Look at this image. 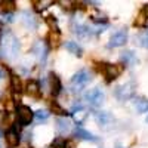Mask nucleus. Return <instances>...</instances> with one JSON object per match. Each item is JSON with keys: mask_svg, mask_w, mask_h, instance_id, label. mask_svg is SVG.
<instances>
[{"mask_svg": "<svg viewBox=\"0 0 148 148\" xmlns=\"http://www.w3.org/2000/svg\"><path fill=\"white\" fill-rule=\"evenodd\" d=\"M93 68L96 70V73H99L104 77L105 83L110 84L113 83L116 79H119L126 70V64L119 62V64H110V62H95Z\"/></svg>", "mask_w": 148, "mask_h": 148, "instance_id": "f257e3e1", "label": "nucleus"}, {"mask_svg": "<svg viewBox=\"0 0 148 148\" xmlns=\"http://www.w3.org/2000/svg\"><path fill=\"white\" fill-rule=\"evenodd\" d=\"M16 113H18V121H19L21 126L31 125V121L34 119V113H33V110L28 105L19 104V107L16 108Z\"/></svg>", "mask_w": 148, "mask_h": 148, "instance_id": "f03ea898", "label": "nucleus"}, {"mask_svg": "<svg viewBox=\"0 0 148 148\" xmlns=\"http://www.w3.org/2000/svg\"><path fill=\"white\" fill-rule=\"evenodd\" d=\"M24 90H25V93L30 98H33V99H42V96H43L40 83H39V80H36V79L27 80L25 86H24Z\"/></svg>", "mask_w": 148, "mask_h": 148, "instance_id": "7ed1b4c3", "label": "nucleus"}, {"mask_svg": "<svg viewBox=\"0 0 148 148\" xmlns=\"http://www.w3.org/2000/svg\"><path fill=\"white\" fill-rule=\"evenodd\" d=\"M46 42L51 49H58L62 42V34L59 30H49L47 36H46Z\"/></svg>", "mask_w": 148, "mask_h": 148, "instance_id": "20e7f679", "label": "nucleus"}, {"mask_svg": "<svg viewBox=\"0 0 148 148\" xmlns=\"http://www.w3.org/2000/svg\"><path fill=\"white\" fill-rule=\"evenodd\" d=\"M49 84H51V93L52 96H58L61 93V90H62V82H61L59 76L56 73H49Z\"/></svg>", "mask_w": 148, "mask_h": 148, "instance_id": "39448f33", "label": "nucleus"}, {"mask_svg": "<svg viewBox=\"0 0 148 148\" xmlns=\"http://www.w3.org/2000/svg\"><path fill=\"white\" fill-rule=\"evenodd\" d=\"M126 42H127V33L125 30H120V31H117V33H114L113 36H111L108 46L110 47H120Z\"/></svg>", "mask_w": 148, "mask_h": 148, "instance_id": "423d86ee", "label": "nucleus"}, {"mask_svg": "<svg viewBox=\"0 0 148 148\" xmlns=\"http://www.w3.org/2000/svg\"><path fill=\"white\" fill-rule=\"evenodd\" d=\"M5 142L9 148H15L19 144V133L14 129H10L5 133Z\"/></svg>", "mask_w": 148, "mask_h": 148, "instance_id": "0eeeda50", "label": "nucleus"}, {"mask_svg": "<svg viewBox=\"0 0 148 148\" xmlns=\"http://www.w3.org/2000/svg\"><path fill=\"white\" fill-rule=\"evenodd\" d=\"M49 110H51V113H53L55 116H59V117L68 116V111L61 107L56 99H51V101H49Z\"/></svg>", "mask_w": 148, "mask_h": 148, "instance_id": "6e6552de", "label": "nucleus"}, {"mask_svg": "<svg viewBox=\"0 0 148 148\" xmlns=\"http://www.w3.org/2000/svg\"><path fill=\"white\" fill-rule=\"evenodd\" d=\"M89 74H88V71H86V70H80L77 74H76V76H74L73 77V80H71V83L74 84V86H84L86 83H88L89 82Z\"/></svg>", "mask_w": 148, "mask_h": 148, "instance_id": "1a4fd4ad", "label": "nucleus"}, {"mask_svg": "<svg viewBox=\"0 0 148 148\" xmlns=\"http://www.w3.org/2000/svg\"><path fill=\"white\" fill-rule=\"evenodd\" d=\"M14 10H16V3L14 0H2L0 2V12L2 14H10Z\"/></svg>", "mask_w": 148, "mask_h": 148, "instance_id": "9d476101", "label": "nucleus"}, {"mask_svg": "<svg viewBox=\"0 0 148 148\" xmlns=\"http://www.w3.org/2000/svg\"><path fill=\"white\" fill-rule=\"evenodd\" d=\"M10 88H12V92H18V93H21L22 89H24L22 82L16 74H10Z\"/></svg>", "mask_w": 148, "mask_h": 148, "instance_id": "9b49d317", "label": "nucleus"}, {"mask_svg": "<svg viewBox=\"0 0 148 148\" xmlns=\"http://www.w3.org/2000/svg\"><path fill=\"white\" fill-rule=\"evenodd\" d=\"M117 96L120 98V99H127V98H130L132 96V93H133V89H130L129 88V84H123V86H120V88L117 89Z\"/></svg>", "mask_w": 148, "mask_h": 148, "instance_id": "f8f14e48", "label": "nucleus"}, {"mask_svg": "<svg viewBox=\"0 0 148 148\" xmlns=\"http://www.w3.org/2000/svg\"><path fill=\"white\" fill-rule=\"evenodd\" d=\"M147 21H148V18L145 16V14H144L142 9H141L139 14L136 15V18H135V21H133V27H136V28H145Z\"/></svg>", "mask_w": 148, "mask_h": 148, "instance_id": "ddd939ff", "label": "nucleus"}, {"mask_svg": "<svg viewBox=\"0 0 148 148\" xmlns=\"http://www.w3.org/2000/svg\"><path fill=\"white\" fill-rule=\"evenodd\" d=\"M65 49H67V51H68L70 53L77 55V56H82V53H83L82 47H80L76 42H67V43H65Z\"/></svg>", "mask_w": 148, "mask_h": 148, "instance_id": "4468645a", "label": "nucleus"}, {"mask_svg": "<svg viewBox=\"0 0 148 148\" xmlns=\"http://www.w3.org/2000/svg\"><path fill=\"white\" fill-rule=\"evenodd\" d=\"M88 99L92 102V104H99V102H102V95H101V92L99 90H92V92H89L88 93Z\"/></svg>", "mask_w": 148, "mask_h": 148, "instance_id": "2eb2a0df", "label": "nucleus"}, {"mask_svg": "<svg viewBox=\"0 0 148 148\" xmlns=\"http://www.w3.org/2000/svg\"><path fill=\"white\" fill-rule=\"evenodd\" d=\"M45 22L47 24L49 30H59V28H58V21H56V18H55L53 15H47V16L45 18Z\"/></svg>", "mask_w": 148, "mask_h": 148, "instance_id": "dca6fc26", "label": "nucleus"}, {"mask_svg": "<svg viewBox=\"0 0 148 148\" xmlns=\"http://www.w3.org/2000/svg\"><path fill=\"white\" fill-rule=\"evenodd\" d=\"M49 3H51V2L45 3V2H40V0H33V2H31V5H33V8H34L36 12H42V10L45 9L43 5H49Z\"/></svg>", "mask_w": 148, "mask_h": 148, "instance_id": "f3484780", "label": "nucleus"}, {"mask_svg": "<svg viewBox=\"0 0 148 148\" xmlns=\"http://www.w3.org/2000/svg\"><path fill=\"white\" fill-rule=\"evenodd\" d=\"M136 110L139 111V113H145V111L148 110V101H145V99L136 101Z\"/></svg>", "mask_w": 148, "mask_h": 148, "instance_id": "a211bd4d", "label": "nucleus"}, {"mask_svg": "<svg viewBox=\"0 0 148 148\" xmlns=\"http://www.w3.org/2000/svg\"><path fill=\"white\" fill-rule=\"evenodd\" d=\"M76 147H77L76 139H73V138L65 139V145H64V148H76Z\"/></svg>", "mask_w": 148, "mask_h": 148, "instance_id": "6ab92c4d", "label": "nucleus"}, {"mask_svg": "<svg viewBox=\"0 0 148 148\" xmlns=\"http://www.w3.org/2000/svg\"><path fill=\"white\" fill-rule=\"evenodd\" d=\"M84 117H86V113H84V111H79V113L74 114V120H76L77 123H82V121L84 120Z\"/></svg>", "mask_w": 148, "mask_h": 148, "instance_id": "aec40b11", "label": "nucleus"}, {"mask_svg": "<svg viewBox=\"0 0 148 148\" xmlns=\"http://www.w3.org/2000/svg\"><path fill=\"white\" fill-rule=\"evenodd\" d=\"M76 133H79V135H82V138H84V139H93V136L89 133V132H84V130H82V129H79Z\"/></svg>", "mask_w": 148, "mask_h": 148, "instance_id": "412c9836", "label": "nucleus"}, {"mask_svg": "<svg viewBox=\"0 0 148 148\" xmlns=\"http://www.w3.org/2000/svg\"><path fill=\"white\" fill-rule=\"evenodd\" d=\"M142 12L145 14V16L148 18V3H147V5H144V8H142Z\"/></svg>", "mask_w": 148, "mask_h": 148, "instance_id": "4be33fe9", "label": "nucleus"}, {"mask_svg": "<svg viewBox=\"0 0 148 148\" xmlns=\"http://www.w3.org/2000/svg\"><path fill=\"white\" fill-rule=\"evenodd\" d=\"M147 121H148V117H147Z\"/></svg>", "mask_w": 148, "mask_h": 148, "instance_id": "5701e85b", "label": "nucleus"}]
</instances>
